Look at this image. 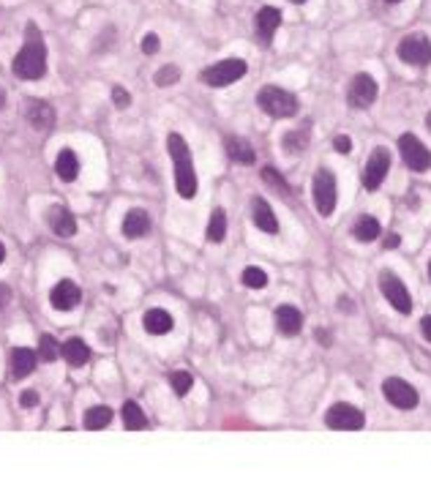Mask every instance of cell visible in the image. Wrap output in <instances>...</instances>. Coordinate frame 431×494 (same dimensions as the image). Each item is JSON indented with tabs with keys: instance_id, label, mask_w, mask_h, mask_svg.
<instances>
[{
	"instance_id": "9c48e42d",
	"label": "cell",
	"mask_w": 431,
	"mask_h": 494,
	"mask_svg": "<svg viewBox=\"0 0 431 494\" xmlns=\"http://www.w3.org/2000/svg\"><path fill=\"white\" fill-rule=\"evenodd\" d=\"M314 205H317V213L320 216H330L336 211V178L330 170H317L314 175Z\"/></svg>"
},
{
	"instance_id": "603a6c76",
	"label": "cell",
	"mask_w": 431,
	"mask_h": 494,
	"mask_svg": "<svg viewBox=\"0 0 431 494\" xmlns=\"http://www.w3.org/2000/svg\"><path fill=\"white\" fill-rule=\"evenodd\" d=\"M145 331L153 333V336H164V333H170L172 331V314L170 312H164V309H151L148 314H145Z\"/></svg>"
},
{
	"instance_id": "b9f144b4",
	"label": "cell",
	"mask_w": 431,
	"mask_h": 494,
	"mask_svg": "<svg viewBox=\"0 0 431 494\" xmlns=\"http://www.w3.org/2000/svg\"><path fill=\"white\" fill-rule=\"evenodd\" d=\"M402 243V238L399 235H388V241H385V248H399Z\"/></svg>"
},
{
	"instance_id": "5bb4252c",
	"label": "cell",
	"mask_w": 431,
	"mask_h": 494,
	"mask_svg": "<svg viewBox=\"0 0 431 494\" xmlns=\"http://www.w3.org/2000/svg\"><path fill=\"white\" fill-rule=\"evenodd\" d=\"M50 300L57 312H71V309L79 306V300H82V290L76 287L71 279H63V281H57V284L52 287Z\"/></svg>"
},
{
	"instance_id": "7c38bea8",
	"label": "cell",
	"mask_w": 431,
	"mask_h": 494,
	"mask_svg": "<svg viewBox=\"0 0 431 494\" xmlns=\"http://www.w3.org/2000/svg\"><path fill=\"white\" fill-rule=\"evenodd\" d=\"M388 170H390V150L374 148V153L369 156V161H366V167H363V186H366L369 192L380 189Z\"/></svg>"
},
{
	"instance_id": "4fadbf2b",
	"label": "cell",
	"mask_w": 431,
	"mask_h": 494,
	"mask_svg": "<svg viewBox=\"0 0 431 494\" xmlns=\"http://www.w3.org/2000/svg\"><path fill=\"white\" fill-rule=\"evenodd\" d=\"M279 27H281L279 8H273V6H262V8L256 11V17H254V30H256V39H259L265 47L273 41V36H276Z\"/></svg>"
},
{
	"instance_id": "7402d4cb",
	"label": "cell",
	"mask_w": 431,
	"mask_h": 494,
	"mask_svg": "<svg viewBox=\"0 0 431 494\" xmlns=\"http://www.w3.org/2000/svg\"><path fill=\"white\" fill-rule=\"evenodd\" d=\"M224 148H227V156L238 164H254L256 161V153L254 148L243 140V137H227L224 140Z\"/></svg>"
},
{
	"instance_id": "f546056e",
	"label": "cell",
	"mask_w": 431,
	"mask_h": 494,
	"mask_svg": "<svg viewBox=\"0 0 431 494\" xmlns=\"http://www.w3.org/2000/svg\"><path fill=\"white\" fill-rule=\"evenodd\" d=\"M60 352H63V347L57 345L50 333H44V336L39 339V355H41V361L52 363V361H57V355H60Z\"/></svg>"
},
{
	"instance_id": "44dd1931",
	"label": "cell",
	"mask_w": 431,
	"mask_h": 494,
	"mask_svg": "<svg viewBox=\"0 0 431 494\" xmlns=\"http://www.w3.org/2000/svg\"><path fill=\"white\" fill-rule=\"evenodd\" d=\"M55 173H57V178H60L63 183H71V180H76V175H79V159H76L74 150L63 148L60 153H57Z\"/></svg>"
},
{
	"instance_id": "3957f363",
	"label": "cell",
	"mask_w": 431,
	"mask_h": 494,
	"mask_svg": "<svg viewBox=\"0 0 431 494\" xmlns=\"http://www.w3.org/2000/svg\"><path fill=\"white\" fill-rule=\"evenodd\" d=\"M256 104H259V109L265 112V115H271V118H292V115H298V96L295 93H289V91H284L279 85H265L259 93H256Z\"/></svg>"
},
{
	"instance_id": "8992f818",
	"label": "cell",
	"mask_w": 431,
	"mask_h": 494,
	"mask_svg": "<svg viewBox=\"0 0 431 494\" xmlns=\"http://www.w3.org/2000/svg\"><path fill=\"white\" fill-rule=\"evenodd\" d=\"M399 153H402L404 164L412 173H426L431 167L429 148H426L415 134H402V137H399Z\"/></svg>"
},
{
	"instance_id": "4dcf8cb0",
	"label": "cell",
	"mask_w": 431,
	"mask_h": 494,
	"mask_svg": "<svg viewBox=\"0 0 431 494\" xmlns=\"http://www.w3.org/2000/svg\"><path fill=\"white\" fill-rule=\"evenodd\" d=\"M243 284L249 290H262V287H268V273L262 271V268H256V265H249L243 271Z\"/></svg>"
},
{
	"instance_id": "d6986e66",
	"label": "cell",
	"mask_w": 431,
	"mask_h": 494,
	"mask_svg": "<svg viewBox=\"0 0 431 494\" xmlns=\"http://www.w3.org/2000/svg\"><path fill=\"white\" fill-rule=\"evenodd\" d=\"M252 213H254V224H256V229H262V232H279V222H276V213L271 211V205L265 202V199L254 197L252 199Z\"/></svg>"
},
{
	"instance_id": "681fc988",
	"label": "cell",
	"mask_w": 431,
	"mask_h": 494,
	"mask_svg": "<svg viewBox=\"0 0 431 494\" xmlns=\"http://www.w3.org/2000/svg\"><path fill=\"white\" fill-rule=\"evenodd\" d=\"M429 279H431V260H429Z\"/></svg>"
},
{
	"instance_id": "484cf974",
	"label": "cell",
	"mask_w": 431,
	"mask_h": 494,
	"mask_svg": "<svg viewBox=\"0 0 431 494\" xmlns=\"http://www.w3.org/2000/svg\"><path fill=\"white\" fill-rule=\"evenodd\" d=\"M353 235H355L360 243H371L380 238V222L374 216H360L353 227Z\"/></svg>"
},
{
	"instance_id": "ab89813d",
	"label": "cell",
	"mask_w": 431,
	"mask_h": 494,
	"mask_svg": "<svg viewBox=\"0 0 431 494\" xmlns=\"http://www.w3.org/2000/svg\"><path fill=\"white\" fill-rule=\"evenodd\" d=\"M338 309H341V312H355L353 298H338Z\"/></svg>"
},
{
	"instance_id": "ac0fdd59",
	"label": "cell",
	"mask_w": 431,
	"mask_h": 494,
	"mask_svg": "<svg viewBox=\"0 0 431 494\" xmlns=\"http://www.w3.org/2000/svg\"><path fill=\"white\" fill-rule=\"evenodd\" d=\"M50 227L55 235H60V238H71L76 232V219L71 211H66L63 205H55L50 211Z\"/></svg>"
},
{
	"instance_id": "7dc6e473",
	"label": "cell",
	"mask_w": 431,
	"mask_h": 494,
	"mask_svg": "<svg viewBox=\"0 0 431 494\" xmlns=\"http://www.w3.org/2000/svg\"><path fill=\"white\" fill-rule=\"evenodd\" d=\"M385 3H402V0H385Z\"/></svg>"
},
{
	"instance_id": "ee69618b",
	"label": "cell",
	"mask_w": 431,
	"mask_h": 494,
	"mask_svg": "<svg viewBox=\"0 0 431 494\" xmlns=\"http://www.w3.org/2000/svg\"><path fill=\"white\" fill-rule=\"evenodd\" d=\"M3 260H6V246L0 243V262H3Z\"/></svg>"
},
{
	"instance_id": "e0dca14e",
	"label": "cell",
	"mask_w": 431,
	"mask_h": 494,
	"mask_svg": "<svg viewBox=\"0 0 431 494\" xmlns=\"http://www.w3.org/2000/svg\"><path fill=\"white\" fill-rule=\"evenodd\" d=\"M148 232H151V216L142 208H131L123 216V235L134 241V238H145Z\"/></svg>"
},
{
	"instance_id": "f35d334b",
	"label": "cell",
	"mask_w": 431,
	"mask_h": 494,
	"mask_svg": "<svg viewBox=\"0 0 431 494\" xmlns=\"http://www.w3.org/2000/svg\"><path fill=\"white\" fill-rule=\"evenodd\" d=\"M420 331H423V336H426V342H431V314H426V317L420 320Z\"/></svg>"
},
{
	"instance_id": "83f0119b",
	"label": "cell",
	"mask_w": 431,
	"mask_h": 494,
	"mask_svg": "<svg viewBox=\"0 0 431 494\" xmlns=\"http://www.w3.org/2000/svg\"><path fill=\"white\" fill-rule=\"evenodd\" d=\"M109 420H112V410H109L107 404H96V407H90V410L85 413V429L99 432V429H107V426H109Z\"/></svg>"
},
{
	"instance_id": "2e32d148",
	"label": "cell",
	"mask_w": 431,
	"mask_h": 494,
	"mask_svg": "<svg viewBox=\"0 0 431 494\" xmlns=\"http://www.w3.org/2000/svg\"><path fill=\"white\" fill-rule=\"evenodd\" d=\"M276 328H279L281 336H298L301 328H303V314L298 306H289L284 303L276 309Z\"/></svg>"
},
{
	"instance_id": "30bf717a",
	"label": "cell",
	"mask_w": 431,
	"mask_h": 494,
	"mask_svg": "<svg viewBox=\"0 0 431 494\" xmlns=\"http://www.w3.org/2000/svg\"><path fill=\"white\" fill-rule=\"evenodd\" d=\"M382 394L385 399L393 404V407H399V410H412V407H418V391L402 380V377H388L385 382H382Z\"/></svg>"
},
{
	"instance_id": "4316f807",
	"label": "cell",
	"mask_w": 431,
	"mask_h": 494,
	"mask_svg": "<svg viewBox=\"0 0 431 494\" xmlns=\"http://www.w3.org/2000/svg\"><path fill=\"white\" fill-rule=\"evenodd\" d=\"M121 415H123L126 429H131V432H142V429H148V418H145V413L139 410L137 401H126L123 410H121Z\"/></svg>"
},
{
	"instance_id": "8d00e7d4",
	"label": "cell",
	"mask_w": 431,
	"mask_h": 494,
	"mask_svg": "<svg viewBox=\"0 0 431 494\" xmlns=\"http://www.w3.org/2000/svg\"><path fill=\"white\" fill-rule=\"evenodd\" d=\"M333 148L338 150V153H350V150H353V140H350L347 134H338V137L333 140Z\"/></svg>"
},
{
	"instance_id": "c3c4849f",
	"label": "cell",
	"mask_w": 431,
	"mask_h": 494,
	"mask_svg": "<svg viewBox=\"0 0 431 494\" xmlns=\"http://www.w3.org/2000/svg\"><path fill=\"white\" fill-rule=\"evenodd\" d=\"M292 3H298V6H301V3H306V0H292Z\"/></svg>"
},
{
	"instance_id": "f1b7e54d",
	"label": "cell",
	"mask_w": 431,
	"mask_h": 494,
	"mask_svg": "<svg viewBox=\"0 0 431 494\" xmlns=\"http://www.w3.org/2000/svg\"><path fill=\"white\" fill-rule=\"evenodd\" d=\"M224 238H227V213L221 208H216L213 216H210V224H207V241L221 243Z\"/></svg>"
},
{
	"instance_id": "1f68e13d",
	"label": "cell",
	"mask_w": 431,
	"mask_h": 494,
	"mask_svg": "<svg viewBox=\"0 0 431 494\" xmlns=\"http://www.w3.org/2000/svg\"><path fill=\"white\" fill-rule=\"evenodd\" d=\"M170 382H172V391L175 396H186L191 391V385H194V377H191V371H172V377H170Z\"/></svg>"
},
{
	"instance_id": "5b68a950",
	"label": "cell",
	"mask_w": 431,
	"mask_h": 494,
	"mask_svg": "<svg viewBox=\"0 0 431 494\" xmlns=\"http://www.w3.org/2000/svg\"><path fill=\"white\" fill-rule=\"evenodd\" d=\"M325 423H328L330 429H336V432H360L366 426V415L357 407H353V404L338 401V404H333L328 410Z\"/></svg>"
},
{
	"instance_id": "f6af8a7d",
	"label": "cell",
	"mask_w": 431,
	"mask_h": 494,
	"mask_svg": "<svg viewBox=\"0 0 431 494\" xmlns=\"http://www.w3.org/2000/svg\"><path fill=\"white\" fill-rule=\"evenodd\" d=\"M3 104H6V93L0 91V109H3Z\"/></svg>"
},
{
	"instance_id": "836d02e7",
	"label": "cell",
	"mask_w": 431,
	"mask_h": 494,
	"mask_svg": "<svg viewBox=\"0 0 431 494\" xmlns=\"http://www.w3.org/2000/svg\"><path fill=\"white\" fill-rule=\"evenodd\" d=\"M178 79H180L178 66H161V69L156 72V85H158V88H167V85H172V82H178Z\"/></svg>"
},
{
	"instance_id": "d4e9b609",
	"label": "cell",
	"mask_w": 431,
	"mask_h": 494,
	"mask_svg": "<svg viewBox=\"0 0 431 494\" xmlns=\"http://www.w3.org/2000/svg\"><path fill=\"white\" fill-rule=\"evenodd\" d=\"M311 142V131H308V126H301V128H292V131H287L284 134V140H281V145L287 153H303V148Z\"/></svg>"
},
{
	"instance_id": "ffe728a7",
	"label": "cell",
	"mask_w": 431,
	"mask_h": 494,
	"mask_svg": "<svg viewBox=\"0 0 431 494\" xmlns=\"http://www.w3.org/2000/svg\"><path fill=\"white\" fill-rule=\"evenodd\" d=\"M36 363H39V355H36L33 349H27V347H17V349L11 352V371H14L17 380L30 377L33 369H36Z\"/></svg>"
},
{
	"instance_id": "cb8c5ba5",
	"label": "cell",
	"mask_w": 431,
	"mask_h": 494,
	"mask_svg": "<svg viewBox=\"0 0 431 494\" xmlns=\"http://www.w3.org/2000/svg\"><path fill=\"white\" fill-rule=\"evenodd\" d=\"M63 358L71 363V366H85L90 361V347L85 345L82 339H69L63 345Z\"/></svg>"
},
{
	"instance_id": "9a60e30c",
	"label": "cell",
	"mask_w": 431,
	"mask_h": 494,
	"mask_svg": "<svg viewBox=\"0 0 431 494\" xmlns=\"http://www.w3.org/2000/svg\"><path fill=\"white\" fill-rule=\"evenodd\" d=\"M25 118L33 128H39V131H50L52 126H55V109H52V104H47V101L30 99L25 104Z\"/></svg>"
},
{
	"instance_id": "52a82bcc",
	"label": "cell",
	"mask_w": 431,
	"mask_h": 494,
	"mask_svg": "<svg viewBox=\"0 0 431 494\" xmlns=\"http://www.w3.org/2000/svg\"><path fill=\"white\" fill-rule=\"evenodd\" d=\"M380 290H382V295H385V300H388L399 314H409V312H412V298L406 293L404 281H402L396 273H390V271L380 273Z\"/></svg>"
},
{
	"instance_id": "d6a6232c",
	"label": "cell",
	"mask_w": 431,
	"mask_h": 494,
	"mask_svg": "<svg viewBox=\"0 0 431 494\" xmlns=\"http://www.w3.org/2000/svg\"><path fill=\"white\" fill-rule=\"evenodd\" d=\"M262 180H265L268 186H273L276 192H281V194H289V186H287V180H284V178H281V175L276 173L273 167H265V170H262Z\"/></svg>"
},
{
	"instance_id": "8fae6325",
	"label": "cell",
	"mask_w": 431,
	"mask_h": 494,
	"mask_svg": "<svg viewBox=\"0 0 431 494\" xmlns=\"http://www.w3.org/2000/svg\"><path fill=\"white\" fill-rule=\"evenodd\" d=\"M347 101L353 109H366L369 104L377 101V79L371 74H355L347 91Z\"/></svg>"
},
{
	"instance_id": "60d3db41",
	"label": "cell",
	"mask_w": 431,
	"mask_h": 494,
	"mask_svg": "<svg viewBox=\"0 0 431 494\" xmlns=\"http://www.w3.org/2000/svg\"><path fill=\"white\" fill-rule=\"evenodd\" d=\"M317 342H320V345H330V333H328V331L317 328Z\"/></svg>"
},
{
	"instance_id": "d590c367",
	"label": "cell",
	"mask_w": 431,
	"mask_h": 494,
	"mask_svg": "<svg viewBox=\"0 0 431 494\" xmlns=\"http://www.w3.org/2000/svg\"><path fill=\"white\" fill-rule=\"evenodd\" d=\"M112 101H115V107H128L131 96H128L121 85H115V88H112Z\"/></svg>"
},
{
	"instance_id": "6da1fadb",
	"label": "cell",
	"mask_w": 431,
	"mask_h": 494,
	"mask_svg": "<svg viewBox=\"0 0 431 494\" xmlns=\"http://www.w3.org/2000/svg\"><path fill=\"white\" fill-rule=\"evenodd\" d=\"M14 74L20 79H41L47 74V47L33 22L25 30V47L14 58Z\"/></svg>"
},
{
	"instance_id": "7bdbcfd3",
	"label": "cell",
	"mask_w": 431,
	"mask_h": 494,
	"mask_svg": "<svg viewBox=\"0 0 431 494\" xmlns=\"http://www.w3.org/2000/svg\"><path fill=\"white\" fill-rule=\"evenodd\" d=\"M8 298H11V293H8V290L0 284V306H6V303H8Z\"/></svg>"
},
{
	"instance_id": "e575fe53",
	"label": "cell",
	"mask_w": 431,
	"mask_h": 494,
	"mask_svg": "<svg viewBox=\"0 0 431 494\" xmlns=\"http://www.w3.org/2000/svg\"><path fill=\"white\" fill-rule=\"evenodd\" d=\"M158 44H161L158 36H156V33H148V36L142 39V52H145V55H156V52H158Z\"/></svg>"
},
{
	"instance_id": "74e56055",
	"label": "cell",
	"mask_w": 431,
	"mask_h": 494,
	"mask_svg": "<svg viewBox=\"0 0 431 494\" xmlns=\"http://www.w3.org/2000/svg\"><path fill=\"white\" fill-rule=\"evenodd\" d=\"M20 404H22V407H36V404H39V394H36V391H25V394L20 396Z\"/></svg>"
},
{
	"instance_id": "7a4b0ae2",
	"label": "cell",
	"mask_w": 431,
	"mask_h": 494,
	"mask_svg": "<svg viewBox=\"0 0 431 494\" xmlns=\"http://www.w3.org/2000/svg\"><path fill=\"white\" fill-rule=\"evenodd\" d=\"M167 150H170V159L175 164V189L183 199H191L197 194V173H194V161H191V153H189V145L186 140L180 137L178 131H172L167 137Z\"/></svg>"
},
{
	"instance_id": "277c9868",
	"label": "cell",
	"mask_w": 431,
	"mask_h": 494,
	"mask_svg": "<svg viewBox=\"0 0 431 494\" xmlns=\"http://www.w3.org/2000/svg\"><path fill=\"white\" fill-rule=\"evenodd\" d=\"M249 66L246 60L240 58H229V60H221V63H213L203 72V82L210 85V88H227L232 82H238L240 76H246Z\"/></svg>"
},
{
	"instance_id": "bcb514c9",
	"label": "cell",
	"mask_w": 431,
	"mask_h": 494,
	"mask_svg": "<svg viewBox=\"0 0 431 494\" xmlns=\"http://www.w3.org/2000/svg\"><path fill=\"white\" fill-rule=\"evenodd\" d=\"M426 126H429V131H431V112L426 115Z\"/></svg>"
},
{
	"instance_id": "ba28073f",
	"label": "cell",
	"mask_w": 431,
	"mask_h": 494,
	"mask_svg": "<svg viewBox=\"0 0 431 494\" xmlns=\"http://www.w3.org/2000/svg\"><path fill=\"white\" fill-rule=\"evenodd\" d=\"M399 58L409 66H429L431 63V41L423 33H409L399 41Z\"/></svg>"
}]
</instances>
